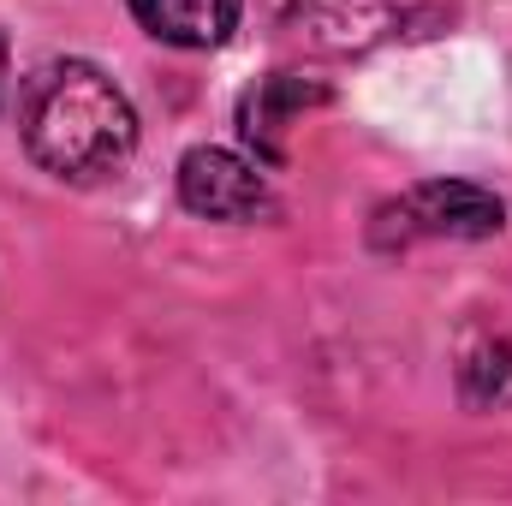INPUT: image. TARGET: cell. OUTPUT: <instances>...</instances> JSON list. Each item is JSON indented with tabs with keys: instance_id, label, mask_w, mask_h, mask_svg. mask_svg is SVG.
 <instances>
[{
	"instance_id": "obj_1",
	"label": "cell",
	"mask_w": 512,
	"mask_h": 506,
	"mask_svg": "<svg viewBox=\"0 0 512 506\" xmlns=\"http://www.w3.org/2000/svg\"><path fill=\"white\" fill-rule=\"evenodd\" d=\"M18 126H24V149L36 155V167L72 185L114 173L137 149V114H131L126 90L108 72H96L90 60L42 66L24 84Z\"/></svg>"
},
{
	"instance_id": "obj_2",
	"label": "cell",
	"mask_w": 512,
	"mask_h": 506,
	"mask_svg": "<svg viewBox=\"0 0 512 506\" xmlns=\"http://www.w3.org/2000/svg\"><path fill=\"white\" fill-rule=\"evenodd\" d=\"M501 227H507L501 197H489L477 185H459V179H435V185L405 191L399 203H387L376 215V245L405 251L417 239H495Z\"/></svg>"
},
{
	"instance_id": "obj_3",
	"label": "cell",
	"mask_w": 512,
	"mask_h": 506,
	"mask_svg": "<svg viewBox=\"0 0 512 506\" xmlns=\"http://www.w3.org/2000/svg\"><path fill=\"white\" fill-rule=\"evenodd\" d=\"M268 12L292 42H310L322 54L370 48L405 24V0H268Z\"/></svg>"
},
{
	"instance_id": "obj_4",
	"label": "cell",
	"mask_w": 512,
	"mask_h": 506,
	"mask_svg": "<svg viewBox=\"0 0 512 506\" xmlns=\"http://www.w3.org/2000/svg\"><path fill=\"white\" fill-rule=\"evenodd\" d=\"M179 203L209 221H256L268 209V179L233 149H191L179 161Z\"/></svg>"
},
{
	"instance_id": "obj_5",
	"label": "cell",
	"mask_w": 512,
	"mask_h": 506,
	"mask_svg": "<svg viewBox=\"0 0 512 506\" xmlns=\"http://www.w3.org/2000/svg\"><path fill=\"white\" fill-rule=\"evenodd\" d=\"M322 102H328L322 84H304V78L274 72V78H262L251 96H245V108H239V131H245V143H256V155L286 161V131L304 120V108H322Z\"/></svg>"
},
{
	"instance_id": "obj_6",
	"label": "cell",
	"mask_w": 512,
	"mask_h": 506,
	"mask_svg": "<svg viewBox=\"0 0 512 506\" xmlns=\"http://www.w3.org/2000/svg\"><path fill=\"white\" fill-rule=\"evenodd\" d=\"M137 24L173 48H215L239 30L245 0H131Z\"/></svg>"
},
{
	"instance_id": "obj_7",
	"label": "cell",
	"mask_w": 512,
	"mask_h": 506,
	"mask_svg": "<svg viewBox=\"0 0 512 506\" xmlns=\"http://www.w3.org/2000/svg\"><path fill=\"white\" fill-rule=\"evenodd\" d=\"M0 96H6V42H0Z\"/></svg>"
}]
</instances>
